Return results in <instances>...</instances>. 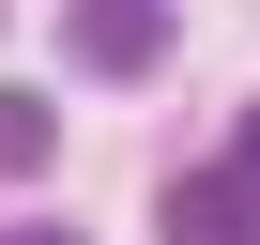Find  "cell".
<instances>
[{"label":"cell","instance_id":"cell-1","mask_svg":"<svg viewBox=\"0 0 260 245\" xmlns=\"http://www.w3.org/2000/svg\"><path fill=\"white\" fill-rule=\"evenodd\" d=\"M61 46H77L92 77H138V62H169V0H77Z\"/></svg>","mask_w":260,"mask_h":245},{"label":"cell","instance_id":"cell-2","mask_svg":"<svg viewBox=\"0 0 260 245\" xmlns=\"http://www.w3.org/2000/svg\"><path fill=\"white\" fill-rule=\"evenodd\" d=\"M169 245H260V184L245 169H184L169 184Z\"/></svg>","mask_w":260,"mask_h":245},{"label":"cell","instance_id":"cell-3","mask_svg":"<svg viewBox=\"0 0 260 245\" xmlns=\"http://www.w3.org/2000/svg\"><path fill=\"white\" fill-rule=\"evenodd\" d=\"M46 154H61V107H46V92H0V169H16V184H31Z\"/></svg>","mask_w":260,"mask_h":245},{"label":"cell","instance_id":"cell-4","mask_svg":"<svg viewBox=\"0 0 260 245\" xmlns=\"http://www.w3.org/2000/svg\"><path fill=\"white\" fill-rule=\"evenodd\" d=\"M230 169H245V184H260V107H245V122H230Z\"/></svg>","mask_w":260,"mask_h":245},{"label":"cell","instance_id":"cell-5","mask_svg":"<svg viewBox=\"0 0 260 245\" xmlns=\"http://www.w3.org/2000/svg\"><path fill=\"white\" fill-rule=\"evenodd\" d=\"M0 245H77V230H61V215H16V230H0Z\"/></svg>","mask_w":260,"mask_h":245}]
</instances>
